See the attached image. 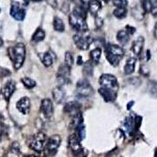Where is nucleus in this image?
Wrapping results in <instances>:
<instances>
[{"mask_svg":"<svg viewBox=\"0 0 157 157\" xmlns=\"http://www.w3.org/2000/svg\"><path fill=\"white\" fill-rule=\"evenodd\" d=\"M45 36H46V34H45L44 31L42 29H40V28H39V29H37V30L36 31L34 35L32 36V41L36 42V43L41 42L45 39Z\"/></svg>","mask_w":157,"mask_h":157,"instance_id":"bb28decb","label":"nucleus"},{"mask_svg":"<svg viewBox=\"0 0 157 157\" xmlns=\"http://www.w3.org/2000/svg\"><path fill=\"white\" fill-rule=\"evenodd\" d=\"M101 8V2L100 1L92 0V1H90L88 3V10L91 14L94 16H97V13L100 10Z\"/></svg>","mask_w":157,"mask_h":157,"instance_id":"aec40b11","label":"nucleus"},{"mask_svg":"<svg viewBox=\"0 0 157 157\" xmlns=\"http://www.w3.org/2000/svg\"><path fill=\"white\" fill-rule=\"evenodd\" d=\"M21 82L24 84V86L28 89H32L36 86V82L32 79V78H29V77H24L21 78Z\"/></svg>","mask_w":157,"mask_h":157,"instance_id":"c756f323","label":"nucleus"},{"mask_svg":"<svg viewBox=\"0 0 157 157\" xmlns=\"http://www.w3.org/2000/svg\"><path fill=\"white\" fill-rule=\"evenodd\" d=\"M16 107L17 110L22 114H29L31 109V100L28 97H23L17 102Z\"/></svg>","mask_w":157,"mask_h":157,"instance_id":"ddd939ff","label":"nucleus"},{"mask_svg":"<svg viewBox=\"0 0 157 157\" xmlns=\"http://www.w3.org/2000/svg\"><path fill=\"white\" fill-rule=\"evenodd\" d=\"M98 92L106 102H113L117 98V91L101 87L98 89Z\"/></svg>","mask_w":157,"mask_h":157,"instance_id":"4468645a","label":"nucleus"},{"mask_svg":"<svg viewBox=\"0 0 157 157\" xmlns=\"http://www.w3.org/2000/svg\"><path fill=\"white\" fill-rule=\"evenodd\" d=\"M154 17H157V1H151V7L149 11Z\"/></svg>","mask_w":157,"mask_h":157,"instance_id":"f704fd0d","label":"nucleus"},{"mask_svg":"<svg viewBox=\"0 0 157 157\" xmlns=\"http://www.w3.org/2000/svg\"><path fill=\"white\" fill-rule=\"evenodd\" d=\"M42 61H43V64L46 67L51 66L53 63H54V55H53L51 52L45 53L43 57V59H42Z\"/></svg>","mask_w":157,"mask_h":157,"instance_id":"393cba45","label":"nucleus"},{"mask_svg":"<svg viewBox=\"0 0 157 157\" xmlns=\"http://www.w3.org/2000/svg\"><path fill=\"white\" fill-rule=\"evenodd\" d=\"M68 145L75 157H86L87 155L86 151L81 145L80 141L75 134H71L69 136Z\"/></svg>","mask_w":157,"mask_h":157,"instance_id":"39448f33","label":"nucleus"},{"mask_svg":"<svg viewBox=\"0 0 157 157\" xmlns=\"http://www.w3.org/2000/svg\"><path fill=\"white\" fill-rule=\"evenodd\" d=\"M61 143V138L58 134H54V135H52L51 137H49L48 140H47V145H46V148H45L47 153L54 155L57 152V148H59Z\"/></svg>","mask_w":157,"mask_h":157,"instance_id":"1a4fd4ad","label":"nucleus"},{"mask_svg":"<svg viewBox=\"0 0 157 157\" xmlns=\"http://www.w3.org/2000/svg\"><path fill=\"white\" fill-rule=\"evenodd\" d=\"M53 98L57 104H61L65 99V90L62 86H57L53 90Z\"/></svg>","mask_w":157,"mask_h":157,"instance_id":"dca6fc26","label":"nucleus"},{"mask_svg":"<svg viewBox=\"0 0 157 157\" xmlns=\"http://www.w3.org/2000/svg\"><path fill=\"white\" fill-rule=\"evenodd\" d=\"M99 83L101 85V87L112 90L118 92L119 83H118L117 78L115 75H111V74H103V75H101Z\"/></svg>","mask_w":157,"mask_h":157,"instance_id":"423d86ee","label":"nucleus"},{"mask_svg":"<svg viewBox=\"0 0 157 157\" xmlns=\"http://www.w3.org/2000/svg\"><path fill=\"white\" fill-rule=\"evenodd\" d=\"M116 39L122 45H126L130 40V34L126 30H120L118 32Z\"/></svg>","mask_w":157,"mask_h":157,"instance_id":"412c9836","label":"nucleus"},{"mask_svg":"<svg viewBox=\"0 0 157 157\" xmlns=\"http://www.w3.org/2000/svg\"><path fill=\"white\" fill-rule=\"evenodd\" d=\"M40 111L47 119H50L54 114V106L53 103L49 98H45L42 101L40 105Z\"/></svg>","mask_w":157,"mask_h":157,"instance_id":"f8f14e48","label":"nucleus"},{"mask_svg":"<svg viewBox=\"0 0 157 157\" xmlns=\"http://www.w3.org/2000/svg\"><path fill=\"white\" fill-rule=\"evenodd\" d=\"M75 93L78 97H81V98H88L93 94L94 90L87 79L82 78L77 82Z\"/></svg>","mask_w":157,"mask_h":157,"instance_id":"0eeeda50","label":"nucleus"},{"mask_svg":"<svg viewBox=\"0 0 157 157\" xmlns=\"http://www.w3.org/2000/svg\"><path fill=\"white\" fill-rule=\"evenodd\" d=\"M113 4H114L116 6H117V8H126L127 6V0H115V1H113Z\"/></svg>","mask_w":157,"mask_h":157,"instance_id":"72a5a7b5","label":"nucleus"},{"mask_svg":"<svg viewBox=\"0 0 157 157\" xmlns=\"http://www.w3.org/2000/svg\"><path fill=\"white\" fill-rule=\"evenodd\" d=\"M11 152L14 154H17L20 152V145L19 143L15 141L11 145Z\"/></svg>","mask_w":157,"mask_h":157,"instance_id":"e433bc0d","label":"nucleus"},{"mask_svg":"<svg viewBox=\"0 0 157 157\" xmlns=\"http://www.w3.org/2000/svg\"><path fill=\"white\" fill-rule=\"evenodd\" d=\"M126 31H127L130 35H133L134 33V32L136 31V29H134V27L130 26V25H127V26H126Z\"/></svg>","mask_w":157,"mask_h":157,"instance_id":"4c0bfd02","label":"nucleus"},{"mask_svg":"<svg viewBox=\"0 0 157 157\" xmlns=\"http://www.w3.org/2000/svg\"><path fill=\"white\" fill-rule=\"evenodd\" d=\"M154 37L155 39H157V22L155 23V27H154Z\"/></svg>","mask_w":157,"mask_h":157,"instance_id":"79ce46f5","label":"nucleus"},{"mask_svg":"<svg viewBox=\"0 0 157 157\" xmlns=\"http://www.w3.org/2000/svg\"><path fill=\"white\" fill-rule=\"evenodd\" d=\"M133 105H134V101H130L129 102L128 105H127V109H130V108H131V106H133Z\"/></svg>","mask_w":157,"mask_h":157,"instance_id":"37998d69","label":"nucleus"},{"mask_svg":"<svg viewBox=\"0 0 157 157\" xmlns=\"http://www.w3.org/2000/svg\"><path fill=\"white\" fill-rule=\"evenodd\" d=\"M148 94L152 98H157V82L155 80H150L148 82V86H147Z\"/></svg>","mask_w":157,"mask_h":157,"instance_id":"b1692460","label":"nucleus"},{"mask_svg":"<svg viewBox=\"0 0 157 157\" xmlns=\"http://www.w3.org/2000/svg\"><path fill=\"white\" fill-rule=\"evenodd\" d=\"M10 13L13 19L18 21H24V19L25 18V15H26L25 10L21 7L19 2H13L11 4Z\"/></svg>","mask_w":157,"mask_h":157,"instance_id":"9d476101","label":"nucleus"},{"mask_svg":"<svg viewBox=\"0 0 157 157\" xmlns=\"http://www.w3.org/2000/svg\"><path fill=\"white\" fill-rule=\"evenodd\" d=\"M25 157H36V156H34V155H26V156Z\"/></svg>","mask_w":157,"mask_h":157,"instance_id":"c03bdc74","label":"nucleus"},{"mask_svg":"<svg viewBox=\"0 0 157 157\" xmlns=\"http://www.w3.org/2000/svg\"><path fill=\"white\" fill-rule=\"evenodd\" d=\"M82 64H83V61H82V56H78V57H77V64L78 65H82Z\"/></svg>","mask_w":157,"mask_h":157,"instance_id":"a19ab883","label":"nucleus"},{"mask_svg":"<svg viewBox=\"0 0 157 157\" xmlns=\"http://www.w3.org/2000/svg\"><path fill=\"white\" fill-rule=\"evenodd\" d=\"M86 9L83 6H77L73 12L69 15V24L71 27L79 33H84L88 30V25L86 21Z\"/></svg>","mask_w":157,"mask_h":157,"instance_id":"f257e3e1","label":"nucleus"},{"mask_svg":"<svg viewBox=\"0 0 157 157\" xmlns=\"http://www.w3.org/2000/svg\"><path fill=\"white\" fill-rule=\"evenodd\" d=\"M124 127L129 134H131L133 131L135 130V127H134V119L132 116H128L124 120Z\"/></svg>","mask_w":157,"mask_h":157,"instance_id":"5701e85b","label":"nucleus"},{"mask_svg":"<svg viewBox=\"0 0 157 157\" xmlns=\"http://www.w3.org/2000/svg\"><path fill=\"white\" fill-rule=\"evenodd\" d=\"M81 108V105L77 101H70L64 105V112L68 114H77L79 113V109Z\"/></svg>","mask_w":157,"mask_h":157,"instance_id":"f3484780","label":"nucleus"},{"mask_svg":"<svg viewBox=\"0 0 157 157\" xmlns=\"http://www.w3.org/2000/svg\"><path fill=\"white\" fill-rule=\"evenodd\" d=\"M6 130V127L3 120H2V117H1V116H0V140L2 139V136L5 134Z\"/></svg>","mask_w":157,"mask_h":157,"instance_id":"c9c22d12","label":"nucleus"},{"mask_svg":"<svg viewBox=\"0 0 157 157\" xmlns=\"http://www.w3.org/2000/svg\"><path fill=\"white\" fill-rule=\"evenodd\" d=\"M73 40L76 47L79 50H86L93 42V39L90 36H85L83 33H77L73 36Z\"/></svg>","mask_w":157,"mask_h":157,"instance_id":"6e6552de","label":"nucleus"},{"mask_svg":"<svg viewBox=\"0 0 157 157\" xmlns=\"http://www.w3.org/2000/svg\"><path fill=\"white\" fill-rule=\"evenodd\" d=\"M136 58L134 57H130L126 62L125 66H124V73L126 75H130L135 70V64H136Z\"/></svg>","mask_w":157,"mask_h":157,"instance_id":"6ab92c4d","label":"nucleus"},{"mask_svg":"<svg viewBox=\"0 0 157 157\" xmlns=\"http://www.w3.org/2000/svg\"><path fill=\"white\" fill-rule=\"evenodd\" d=\"M47 140L48 138L44 133L39 132L31 137L29 145L31 149L34 150L35 152L38 153H41L45 150Z\"/></svg>","mask_w":157,"mask_h":157,"instance_id":"20e7f679","label":"nucleus"},{"mask_svg":"<svg viewBox=\"0 0 157 157\" xmlns=\"http://www.w3.org/2000/svg\"><path fill=\"white\" fill-rule=\"evenodd\" d=\"M145 68H146V66L145 65H141V74H143V75H148V74H149V72H148V69L145 70Z\"/></svg>","mask_w":157,"mask_h":157,"instance_id":"58836bf2","label":"nucleus"},{"mask_svg":"<svg viewBox=\"0 0 157 157\" xmlns=\"http://www.w3.org/2000/svg\"><path fill=\"white\" fill-rule=\"evenodd\" d=\"M74 64V58L73 56L70 52H66L65 56H64V64H66L67 66L71 68Z\"/></svg>","mask_w":157,"mask_h":157,"instance_id":"473e14b6","label":"nucleus"},{"mask_svg":"<svg viewBox=\"0 0 157 157\" xmlns=\"http://www.w3.org/2000/svg\"><path fill=\"white\" fill-rule=\"evenodd\" d=\"M15 90H16V82L13 80H9L5 84V86L2 90V93L6 100L9 101L10 99L13 94L14 93Z\"/></svg>","mask_w":157,"mask_h":157,"instance_id":"2eb2a0df","label":"nucleus"},{"mask_svg":"<svg viewBox=\"0 0 157 157\" xmlns=\"http://www.w3.org/2000/svg\"><path fill=\"white\" fill-rule=\"evenodd\" d=\"M144 44H145V39L142 36H139L133 42L132 48L131 49H132V51L134 52L135 55L139 56L141 54Z\"/></svg>","mask_w":157,"mask_h":157,"instance_id":"a211bd4d","label":"nucleus"},{"mask_svg":"<svg viewBox=\"0 0 157 157\" xmlns=\"http://www.w3.org/2000/svg\"><path fill=\"white\" fill-rule=\"evenodd\" d=\"M76 133L77 134L75 135L77 136L79 141H82L85 138V136H86V129H85V126H84L83 123L80 124L76 128Z\"/></svg>","mask_w":157,"mask_h":157,"instance_id":"7c9ffc66","label":"nucleus"},{"mask_svg":"<svg viewBox=\"0 0 157 157\" xmlns=\"http://www.w3.org/2000/svg\"><path fill=\"white\" fill-rule=\"evenodd\" d=\"M127 10L126 8H116L114 11H113V14L116 17L119 18V19H122L124 18L127 16Z\"/></svg>","mask_w":157,"mask_h":157,"instance_id":"2f4dec72","label":"nucleus"},{"mask_svg":"<svg viewBox=\"0 0 157 157\" xmlns=\"http://www.w3.org/2000/svg\"><path fill=\"white\" fill-rule=\"evenodd\" d=\"M70 72H71V68L67 66L66 64H63L60 65L57 75V78L59 83H68L70 80Z\"/></svg>","mask_w":157,"mask_h":157,"instance_id":"9b49d317","label":"nucleus"},{"mask_svg":"<svg viewBox=\"0 0 157 157\" xmlns=\"http://www.w3.org/2000/svg\"><path fill=\"white\" fill-rule=\"evenodd\" d=\"M8 55L13 63V68L16 70L20 69L25 62L26 57L25 45L22 43H17L15 46L8 48Z\"/></svg>","mask_w":157,"mask_h":157,"instance_id":"f03ea898","label":"nucleus"},{"mask_svg":"<svg viewBox=\"0 0 157 157\" xmlns=\"http://www.w3.org/2000/svg\"><path fill=\"white\" fill-rule=\"evenodd\" d=\"M90 58L91 61L94 62L95 64H98L99 62V60L101 58V49L99 48V47H97V48L94 49L93 50L90 51Z\"/></svg>","mask_w":157,"mask_h":157,"instance_id":"a878e982","label":"nucleus"},{"mask_svg":"<svg viewBox=\"0 0 157 157\" xmlns=\"http://www.w3.org/2000/svg\"><path fill=\"white\" fill-rule=\"evenodd\" d=\"M53 25H54V30L57 31V32H62L64 31V24L61 18L57 17H54Z\"/></svg>","mask_w":157,"mask_h":157,"instance_id":"cd10ccee","label":"nucleus"},{"mask_svg":"<svg viewBox=\"0 0 157 157\" xmlns=\"http://www.w3.org/2000/svg\"><path fill=\"white\" fill-rule=\"evenodd\" d=\"M105 52L108 61L114 67L117 66L124 57V50L118 45L109 44L106 47Z\"/></svg>","mask_w":157,"mask_h":157,"instance_id":"7ed1b4c3","label":"nucleus"},{"mask_svg":"<svg viewBox=\"0 0 157 157\" xmlns=\"http://www.w3.org/2000/svg\"><path fill=\"white\" fill-rule=\"evenodd\" d=\"M95 21H96V25L97 27H101L102 25H103V21L101 19L100 17H98L96 16V19H95Z\"/></svg>","mask_w":157,"mask_h":157,"instance_id":"ea45409f","label":"nucleus"},{"mask_svg":"<svg viewBox=\"0 0 157 157\" xmlns=\"http://www.w3.org/2000/svg\"><path fill=\"white\" fill-rule=\"evenodd\" d=\"M82 71H83L85 76H92L93 75L94 68L91 61H87V62H86V64H84Z\"/></svg>","mask_w":157,"mask_h":157,"instance_id":"c85d7f7f","label":"nucleus"},{"mask_svg":"<svg viewBox=\"0 0 157 157\" xmlns=\"http://www.w3.org/2000/svg\"><path fill=\"white\" fill-rule=\"evenodd\" d=\"M83 123V118H82V113H78L73 116V119L70 123L69 128L70 129H76L78 126Z\"/></svg>","mask_w":157,"mask_h":157,"instance_id":"4be33fe9","label":"nucleus"}]
</instances>
